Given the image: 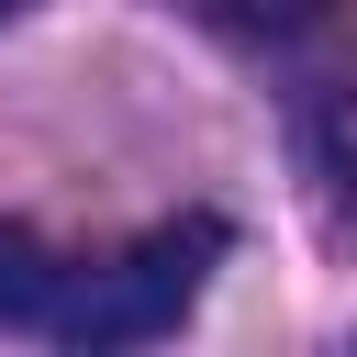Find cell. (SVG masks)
<instances>
[{
    "label": "cell",
    "mask_w": 357,
    "mask_h": 357,
    "mask_svg": "<svg viewBox=\"0 0 357 357\" xmlns=\"http://www.w3.org/2000/svg\"><path fill=\"white\" fill-rule=\"evenodd\" d=\"M223 257V223H156L134 245H45L33 223H0V335L33 346H145L201 301V268Z\"/></svg>",
    "instance_id": "6da1fadb"
},
{
    "label": "cell",
    "mask_w": 357,
    "mask_h": 357,
    "mask_svg": "<svg viewBox=\"0 0 357 357\" xmlns=\"http://www.w3.org/2000/svg\"><path fill=\"white\" fill-rule=\"evenodd\" d=\"M190 11H212L223 33H257V45H279V33H312L335 0H190Z\"/></svg>",
    "instance_id": "7a4b0ae2"
},
{
    "label": "cell",
    "mask_w": 357,
    "mask_h": 357,
    "mask_svg": "<svg viewBox=\"0 0 357 357\" xmlns=\"http://www.w3.org/2000/svg\"><path fill=\"white\" fill-rule=\"evenodd\" d=\"M11 11H22V0H0V22H11Z\"/></svg>",
    "instance_id": "3957f363"
}]
</instances>
